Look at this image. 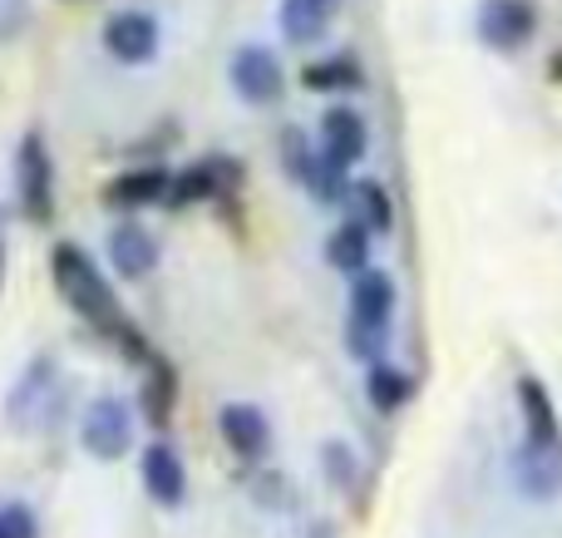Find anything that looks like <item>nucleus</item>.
I'll use <instances>...</instances> for the list:
<instances>
[{"mask_svg":"<svg viewBox=\"0 0 562 538\" xmlns=\"http://www.w3.org/2000/svg\"><path fill=\"white\" fill-rule=\"evenodd\" d=\"M49 267H55L59 296H65V302L75 306V312L85 316L89 326H99L104 336H119L128 351H144V341H138V332H134V322H128V312L119 306L114 287L99 277V267L89 262V257L79 253L75 243H59L55 257H49Z\"/></svg>","mask_w":562,"mask_h":538,"instance_id":"1","label":"nucleus"},{"mask_svg":"<svg viewBox=\"0 0 562 538\" xmlns=\"http://www.w3.org/2000/svg\"><path fill=\"white\" fill-rule=\"evenodd\" d=\"M15 183H20V208H25V217L49 223V217H55V168H49V148L40 134L20 138Z\"/></svg>","mask_w":562,"mask_h":538,"instance_id":"2","label":"nucleus"},{"mask_svg":"<svg viewBox=\"0 0 562 538\" xmlns=\"http://www.w3.org/2000/svg\"><path fill=\"white\" fill-rule=\"evenodd\" d=\"M474 30L488 49H504L508 55V49H518V45L533 40L538 10H533V0H484L479 15H474Z\"/></svg>","mask_w":562,"mask_h":538,"instance_id":"3","label":"nucleus"},{"mask_svg":"<svg viewBox=\"0 0 562 538\" xmlns=\"http://www.w3.org/2000/svg\"><path fill=\"white\" fill-rule=\"evenodd\" d=\"M79 440H85V450L94 455V460H119V455H128L134 450V415H128V405L114 401V395L94 401L85 415Z\"/></svg>","mask_w":562,"mask_h":538,"instance_id":"4","label":"nucleus"},{"mask_svg":"<svg viewBox=\"0 0 562 538\" xmlns=\"http://www.w3.org/2000/svg\"><path fill=\"white\" fill-rule=\"evenodd\" d=\"M233 89L247 99V104H277L281 89H286V75H281L277 55L262 45H243L233 55Z\"/></svg>","mask_w":562,"mask_h":538,"instance_id":"5","label":"nucleus"},{"mask_svg":"<svg viewBox=\"0 0 562 538\" xmlns=\"http://www.w3.org/2000/svg\"><path fill=\"white\" fill-rule=\"evenodd\" d=\"M104 49L124 65H144L158 55V20L144 10H119L104 20Z\"/></svg>","mask_w":562,"mask_h":538,"instance_id":"6","label":"nucleus"},{"mask_svg":"<svg viewBox=\"0 0 562 538\" xmlns=\"http://www.w3.org/2000/svg\"><path fill=\"white\" fill-rule=\"evenodd\" d=\"M518 415H524V445L562 450V425L553 411V395L538 376H518Z\"/></svg>","mask_w":562,"mask_h":538,"instance_id":"7","label":"nucleus"},{"mask_svg":"<svg viewBox=\"0 0 562 538\" xmlns=\"http://www.w3.org/2000/svg\"><path fill=\"white\" fill-rule=\"evenodd\" d=\"M144 490H148V500L164 504V509H178V504L188 500V464L168 440H154L144 450Z\"/></svg>","mask_w":562,"mask_h":538,"instance_id":"8","label":"nucleus"},{"mask_svg":"<svg viewBox=\"0 0 562 538\" xmlns=\"http://www.w3.org/2000/svg\"><path fill=\"white\" fill-rule=\"evenodd\" d=\"M217 430H223L227 450H233L237 460H262V455L272 450V425H267V415L257 411V405H247V401L223 405Z\"/></svg>","mask_w":562,"mask_h":538,"instance_id":"9","label":"nucleus"},{"mask_svg":"<svg viewBox=\"0 0 562 538\" xmlns=\"http://www.w3.org/2000/svg\"><path fill=\"white\" fill-rule=\"evenodd\" d=\"M390 316H395V277L380 272V267H366L350 282V322L390 332Z\"/></svg>","mask_w":562,"mask_h":538,"instance_id":"10","label":"nucleus"},{"mask_svg":"<svg viewBox=\"0 0 562 538\" xmlns=\"http://www.w3.org/2000/svg\"><path fill=\"white\" fill-rule=\"evenodd\" d=\"M366 148H370V128H366V119H360L356 109L336 104V109L321 114V154L326 158H336V164L350 168V164L366 158Z\"/></svg>","mask_w":562,"mask_h":538,"instance_id":"11","label":"nucleus"},{"mask_svg":"<svg viewBox=\"0 0 562 538\" xmlns=\"http://www.w3.org/2000/svg\"><path fill=\"white\" fill-rule=\"evenodd\" d=\"M514 480L528 500H558L562 494V450H538V445H518L514 455Z\"/></svg>","mask_w":562,"mask_h":538,"instance_id":"12","label":"nucleus"},{"mask_svg":"<svg viewBox=\"0 0 562 538\" xmlns=\"http://www.w3.org/2000/svg\"><path fill=\"white\" fill-rule=\"evenodd\" d=\"M109 262L119 277H148L158 267V243L138 223H119L109 233Z\"/></svg>","mask_w":562,"mask_h":538,"instance_id":"13","label":"nucleus"},{"mask_svg":"<svg viewBox=\"0 0 562 538\" xmlns=\"http://www.w3.org/2000/svg\"><path fill=\"white\" fill-rule=\"evenodd\" d=\"M168 188H173V173H168L164 164H148V168L119 173L114 183L104 188V198L119 208H148V203H158V198H168Z\"/></svg>","mask_w":562,"mask_h":538,"instance_id":"14","label":"nucleus"},{"mask_svg":"<svg viewBox=\"0 0 562 538\" xmlns=\"http://www.w3.org/2000/svg\"><path fill=\"white\" fill-rule=\"evenodd\" d=\"M346 203H350V223L370 227V233H390V223H395L390 193L375 183V178H356V183L346 188Z\"/></svg>","mask_w":562,"mask_h":538,"instance_id":"15","label":"nucleus"},{"mask_svg":"<svg viewBox=\"0 0 562 538\" xmlns=\"http://www.w3.org/2000/svg\"><path fill=\"white\" fill-rule=\"evenodd\" d=\"M326 262L340 267V272H350V277H360L370 267V227L340 223L336 233L326 237Z\"/></svg>","mask_w":562,"mask_h":538,"instance_id":"16","label":"nucleus"},{"mask_svg":"<svg viewBox=\"0 0 562 538\" xmlns=\"http://www.w3.org/2000/svg\"><path fill=\"white\" fill-rule=\"evenodd\" d=\"M360 65L350 55H330V59H311L301 69V85L316 89V94H346V89H360Z\"/></svg>","mask_w":562,"mask_h":538,"instance_id":"17","label":"nucleus"},{"mask_svg":"<svg viewBox=\"0 0 562 538\" xmlns=\"http://www.w3.org/2000/svg\"><path fill=\"white\" fill-rule=\"evenodd\" d=\"M326 25H330V5H321V0H281V35H286L291 45L321 40Z\"/></svg>","mask_w":562,"mask_h":538,"instance_id":"18","label":"nucleus"},{"mask_svg":"<svg viewBox=\"0 0 562 538\" xmlns=\"http://www.w3.org/2000/svg\"><path fill=\"white\" fill-rule=\"evenodd\" d=\"M409 391H415V381H409L400 366H390V361H375V366H370L366 395H370V405H375L380 415H395L400 405H409Z\"/></svg>","mask_w":562,"mask_h":538,"instance_id":"19","label":"nucleus"},{"mask_svg":"<svg viewBox=\"0 0 562 538\" xmlns=\"http://www.w3.org/2000/svg\"><path fill=\"white\" fill-rule=\"evenodd\" d=\"M173 395H178V381H173V366L164 361V356H154L148 361V381H144V415L154 425H168V415H173Z\"/></svg>","mask_w":562,"mask_h":538,"instance_id":"20","label":"nucleus"},{"mask_svg":"<svg viewBox=\"0 0 562 538\" xmlns=\"http://www.w3.org/2000/svg\"><path fill=\"white\" fill-rule=\"evenodd\" d=\"M223 168H233V164H223V158H213V164H198L193 173H183L173 188H168V203L188 208V203H198V198L217 193V178H223Z\"/></svg>","mask_w":562,"mask_h":538,"instance_id":"21","label":"nucleus"},{"mask_svg":"<svg viewBox=\"0 0 562 538\" xmlns=\"http://www.w3.org/2000/svg\"><path fill=\"white\" fill-rule=\"evenodd\" d=\"M301 183L311 188V193L321 198V203H336V198H346V164H336V158H326V154H316L311 158V168H306V178Z\"/></svg>","mask_w":562,"mask_h":538,"instance_id":"22","label":"nucleus"},{"mask_svg":"<svg viewBox=\"0 0 562 538\" xmlns=\"http://www.w3.org/2000/svg\"><path fill=\"white\" fill-rule=\"evenodd\" d=\"M281 154H286V173L301 183V178H306V168H311V158H316V154H311V144L296 134V128H291V134L281 138Z\"/></svg>","mask_w":562,"mask_h":538,"instance_id":"23","label":"nucleus"},{"mask_svg":"<svg viewBox=\"0 0 562 538\" xmlns=\"http://www.w3.org/2000/svg\"><path fill=\"white\" fill-rule=\"evenodd\" d=\"M0 534H5V538H35V514H30L25 504L0 509Z\"/></svg>","mask_w":562,"mask_h":538,"instance_id":"24","label":"nucleus"},{"mask_svg":"<svg viewBox=\"0 0 562 538\" xmlns=\"http://www.w3.org/2000/svg\"><path fill=\"white\" fill-rule=\"evenodd\" d=\"M326 470L336 484H350L356 480V460L346 455V445H326Z\"/></svg>","mask_w":562,"mask_h":538,"instance_id":"25","label":"nucleus"},{"mask_svg":"<svg viewBox=\"0 0 562 538\" xmlns=\"http://www.w3.org/2000/svg\"><path fill=\"white\" fill-rule=\"evenodd\" d=\"M0 282H5V247H0Z\"/></svg>","mask_w":562,"mask_h":538,"instance_id":"26","label":"nucleus"},{"mask_svg":"<svg viewBox=\"0 0 562 538\" xmlns=\"http://www.w3.org/2000/svg\"><path fill=\"white\" fill-rule=\"evenodd\" d=\"M553 75H562V55H558V59H553Z\"/></svg>","mask_w":562,"mask_h":538,"instance_id":"27","label":"nucleus"},{"mask_svg":"<svg viewBox=\"0 0 562 538\" xmlns=\"http://www.w3.org/2000/svg\"><path fill=\"white\" fill-rule=\"evenodd\" d=\"M321 5H330V0H321Z\"/></svg>","mask_w":562,"mask_h":538,"instance_id":"28","label":"nucleus"},{"mask_svg":"<svg viewBox=\"0 0 562 538\" xmlns=\"http://www.w3.org/2000/svg\"><path fill=\"white\" fill-rule=\"evenodd\" d=\"M0 538H5V534H0Z\"/></svg>","mask_w":562,"mask_h":538,"instance_id":"29","label":"nucleus"}]
</instances>
